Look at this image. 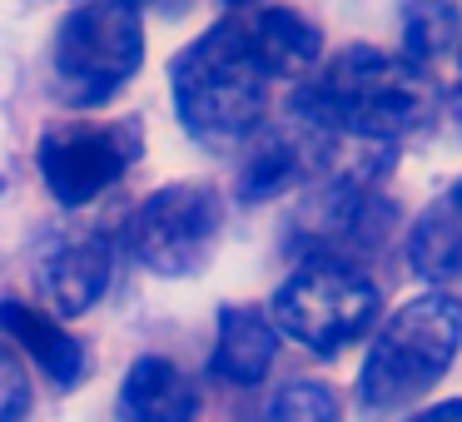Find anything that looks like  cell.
I'll return each mask as SVG.
<instances>
[{"instance_id":"cell-1","label":"cell","mask_w":462,"mask_h":422,"mask_svg":"<svg viewBox=\"0 0 462 422\" xmlns=\"http://www.w3.org/2000/svg\"><path fill=\"white\" fill-rule=\"evenodd\" d=\"M432 120V80L408 55L373 45L333 55L299 90V124L319 140L388 144Z\"/></svg>"},{"instance_id":"cell-2","label":"cell","mask_w":462,"mask_h":422,"mask_svg":"<svg viewBox=\"0 0 462 422\" xmlns=\"http://www.w3.org/2000/svg\"><path fill=\"white\" fill-rule=\"evenodd\" d=\"M174 105L180 120L194 140L229 144L259 130L263 110H269V85L273 70L263 65L254 31L244 15L209 25L189 50H180L170 70Z\"/></svg>"},{"instance_id":"cell-3","label":"cell","mask_w":462,"mask_h":422,"mask_svg":"<svg viewBox=\"0 0 462 422\" xmlns=\"http://www.w3.org/2000/svg\"><path fill=\"white\" fill-rule=\"evenodd\" d=\"M462 343V303L448 293H422V298L402 303L388 323L378 328L363 362L358 392L368 408L388 412L402 402L422 398L442 372L452 368Z\"/></svg>"},{"instance_id":"cell-4","label":"cell","mask_w":462,"mask_h":422,"mask_svg":"<svg viewBox=\"0 0 462 422\" xmlns=\"http://www.w3.org/2000/svg\"><path fill=\"white\" fill-rule=\"evenodd\" d=\"M378 323V283L343 259H309L273 293V328L309 353H343Z\"/></svg>"},{"instance_id":"cell-5","label":"cell","mask_w":462,"mask_h":422,"mask_svg":"<svg viewBox=\"0 0 462 422\" xmlns=\"http://www.w3.org/2000/svg\"><path fill=\"white\" fill-rule=\"evenodd\" d=\"M144 60V25L134 0H90L65 15L55 35V90L70 105H105Z\"/></svg>"},{"instance_id":"cell-6","label":"cell","mask_w":462,"mask_h":422,"mask_svg":"<svg viewBox=\"0 0 462 422\" xmlns=\"http://www.w3.org/2000/svg\"><path fill=\"white\" fill-rule=\"evenodd\" d=\"M219 194L209 184H170V189L150 194L130 219V249L144 269L180 279L194 273L209 259L214 239H219Z\"/></svg>"},{"instance_id":"cell-7","label":"cell","mask_w":462,"mask_h":422,"mask_svg":"<svg viewBox=\"0 0 462 422\" xmlns=\"http://www.w3.org/2000/svg\"><path fill=\"white\" fill-rule=\"evenodd\" d=\"M140 160V130L125 120H70L41 140V174L70 209L105 194Z\"/></svg>"},{"instance_id":"cell-8","label":"cell","mask_w":462,"mask_h":422,"mask_svg":"<svg viewBox=\"0 0 462 422\" xmlns=\"http://www.w3.org/2000/svg\"><path fill=\"white\" fill-rule=\"evenodd\" d=\"M393 219H398V209L383 194H373V184H328V194L309 209L303 239H309L313 259L353 263L358 253H373L388 243Z\"/></svg>"},{"instance_id":"cell-9","label":"cell","mask_w":462,"mask_h":422,"mask_svg":"<svg viewBox=\"0 0 462 422\" xmlns=\"http://www.w3.org/2000/svg\"><path fill=\"white\" fill-rule=\"evenodd\" d=\"M41 283L51 293V308L60 318H75V313H90L100 303L105 283H110V243L100 234H80V239H65L51 249L41 269Z\"/></svg>"},{"instance_id":"cell-10","label":"cell","mask_w":462,"mask_h":422,"mask_svg":"<svg viewBox=\"0 0 462 422\" xmlns=\"http://www.w3.org/2000/svg\"><path fill=\"white\" fill-rule=\"evenodd\" d=\"M120 417L125 422H194L199 417V388L170 358H140L125 372Z\"/></svg>"},{"instance_id":"cell-11","label":"cell","mask_w":462,"mask_h":422,"mask_svg":"<svg viewBox=\"0 0 462 422\" xmlns=\"http://www.w3.org/2000/svg\"><path fill=\"white\" fill-rule=\"evenodd\" d=\"M273 353H279V328L259 308L219 313V343H214V358H209V372L219 382H234V388L263 382V372L273 368Z\"/></svg>"},{"instance_id":"cell-12","label":"cell","mask_w":462,"mask_h":422,"mask_svg":"<svg viewBox=\"0 0 462 422\" xmlns=\"http://www.w3.org/2000/svg\"><path fill=\"white\" fill-rule=\"evenodd\" d=\"M0 333H11V343H21L45 372H51L55 388H75L85 372V348L51 318V313L31 308V303H15V298H0Z\"/></svg>"},{"instance_id":"cell-13","label":"cell","mask_w":462,"mask_h":422,"mask_svg":"<svg viewBox=\"0 0 462 422\" xmlns=\"http://www.w3.org/2000/svg\"><path fill=\"white\" fill-rule=\"evenodd\" d=\"M408 259H412V273H422L432 283L462 279V179L442 199H432L428 214L412 224Z\"/></svg>"},{"instance_id":"cell-14","label":"cell","mask_w":462,"mask_h":422,"mask_svg":"<svg viewBox=\"0 0 462 422\" xmlns=\"http://www.w3.org/2000/svg\"><path fill=\"white\" fill-rule=\"evenodd\" d=\"M244 21H249L254 31V45H259L263 65L273 70V80H283V75H303L319 65V31H313L303 15L283 11V5H273V11H244Z\"/></svg>"},{"instance_id":"cell-15","label":"cell","mask_w":462,"mask_h":422,"mask_svg":"<svg viewBox=\"0 0 462 422\" xmlns=\"http://www.w3.org/2000/svg\"><path fill=\"white\" fill-rule=\"evenodd\" d=\"M319 160V140L313 134H269V140H259L249 150V160H244L239 170V194L249 204L259 199H273V194H283L293 179H299L309 164Z\"/></svg>"},{"instance_id":"cell-16","label":"cell","mask_w":462,"mask_h":422,"mask_svg":"<svg viewBox=\"0 0 462 422\" xmlns=\"http://www.w3.org/2000/svg\"><path fill=\"white\" fill-rule=\"evenodd\" d=\"M398 21H402V55L412 65L442 55L462 35L457 0H398Z\"/></svg>"},{"instance_id":"cell-17","label":"cell","mask_w":462,"mask_h":422,"mask_svg":"<svg viewBox=\"0 0 462 422\" xmlns=\"http://www.w3.org/2000/svg\"><path fill=\"white\" fill-rule=\"evenodd\" d=\"M269 417L273 422H343L338 398L323 382H289V388H279L269 402Z\"/></svg>"},{"instance_id":"cell-18","label":"cell","mask_w":462,"mask_h":422,"mask_svg":"<svg viewBox=\"0 0 462 422\" xmlns=\"http://www.w3.org/2000/svg\"><path fill=\"white\" fill-rule=\"evenodd\" d=\"M31 408V382L11 348H0V422H21Z\"/></svg>"},{"instance_id":"cell-19","label":"cell","mask_w":462,"mask_h":422,"mask_svg":"<svg viewBox=\"0 0 462 422\" xmlns=\"http://www.w3.org/2000/svg\"><path fill=\"white\" fill-rule=\"evenodd\" d=\"M412 422H462V402H438V408H428Z\"/></svg>"},{"instance_id":"cell-20","label":"cell","mask_w":462,"mask_h":422,"mask_svg":"<svg viewBox=\"0 0 462 422\" xmlns=\"http://www.w3.org/2000/svg\"><path fill=\"white\" fill-rule=\"evenodd\" d=\"M452 120H457V130H462V85L452 90Z\"/></svg>"},{"instance_id":"cell-21","label":"cell","mask_w":462,"mask_h":422,"mask_svg":"<svg viewBox=\"0 0 462 422\" xmlns=\"http://www.w3.org/2000/svg\"><path fill=\"white\" fill-rule=\"evenodd\" d=\"M224 5H254V0H224Z\"/></svg>"},{"instance_id":"cell-22","label":"cell","mask_w":462,"mask_h":422,"mask_svg":"<svg viewBox=\"0 0 462 422\" xmlns=\"http://www.w3.org/2000/svg\"><path fill=\"white\" fill-rule=\"evenodd\" d=\"M134 5H140V0H134ZM150 5H170V0H150Z\"/></svg>"}]
</instances>
